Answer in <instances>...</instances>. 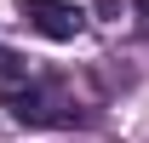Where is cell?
Instances as JSON below:
<instances>
[{
	"label": "cell",
	"mask_w": 149,
	"mask_h": 143,
	"mask_svg": "<svg viewBox=\"0 0 149 143\" xmlns=\"http://www.w3.org/2000/svg\"><path fill=\"white\" fill-rule=\"evenodd\" d=\"M0 103L12 109L23 126H74L80 120V103H74L69 80L40 74V69H29V63H17V69L0 80Z\"/></svg>",
	"instance_id": "cell-1"
},
{
	"label": "cell",
	"mask_w": 149,
	"mask_h": 143,
	"mask_svg": "<svg viewBox=\"0 0 149 143\" xmlns=\"http://www.w3.org/2000/svg\"><path fill=\"white\" fill-rule=\"evenodd\" d=\"M23 23L46 40H74L86 29V12L74 0H23Z\"/></svg>",
	"instance_id": "cell-2"
},
{
	"label": "cell",
	"mask_w": 149,
	"mask_h": 143,
	"mask_svg": "<svg viewBox=\"0 0 149 143\" xmlns=\"http://www.w3.org/2000/svg\"><path fill=\"white\" fill-rule=\"evenodd\" d=\"M12 69H17V57H12V52H6V46H0V80H6V74H12Z\"/></svg>",
	"instance_id": "cell-3"
},
{
	"label": "cell",
	"mask_w": 149,
	"mask_h": 143,
	"mask_svg": "<svg viewBox=\"0 0 149 143\" xmlns=\"http://www.w3.org/2000/svg\"><path fill=\"white\" fill-rule=\"evenodd\" d=\"M132 6H138V29L149 35V0H132Z\"/></svg>",
	"instance_id": "cell-4"
}]
</instances>
